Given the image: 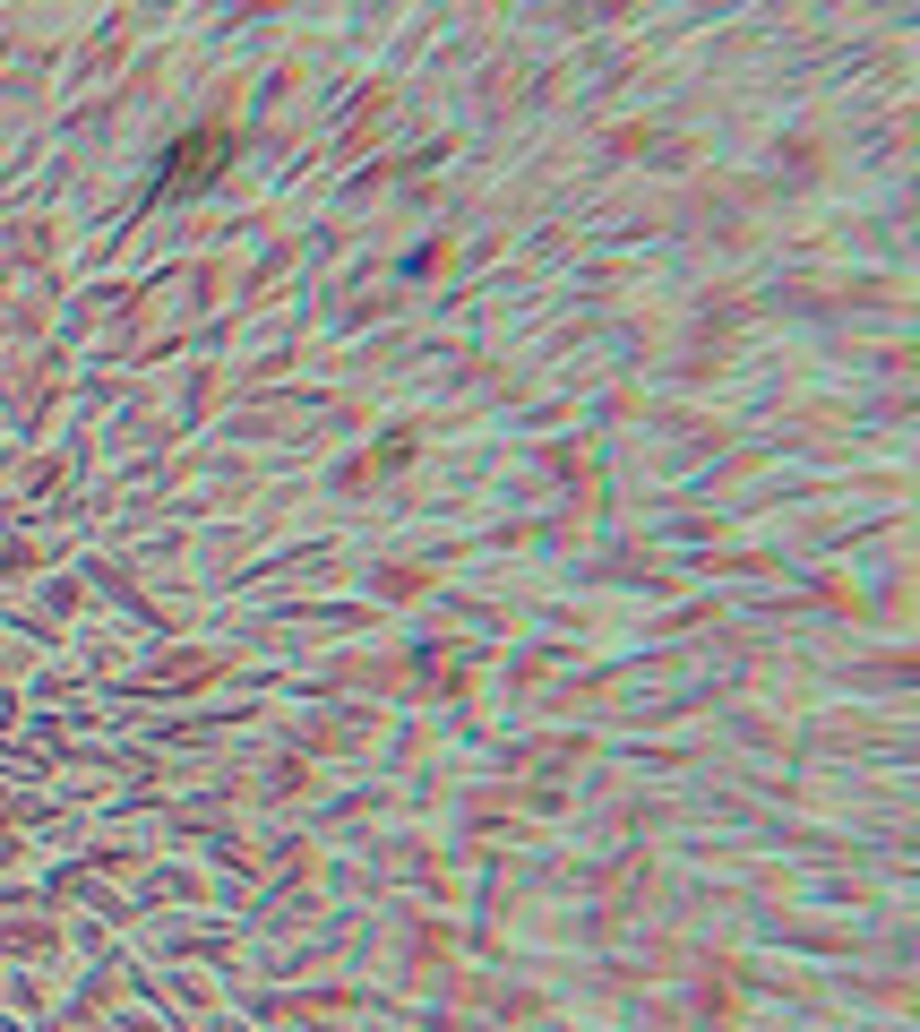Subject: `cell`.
Masks as SVG:
<instances>
[{"label": "cell", "mask_w": 920, "mask_h": 1032, "mask_svg": "<svg viewBox=\"0 0 920 1032\" xmlns=\"http://www.w3.org/2000/svg\"><path fill=\"white\" fill-rule=\"evenodd\" d=\"M215 155H224V138H215V129H207V138H198V147H190V155H181V164H172V172H181V181H190V172H207V164H215Z\"/></svg>", "instance_id": "1"}]
</instances>
